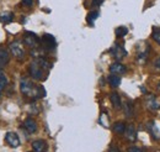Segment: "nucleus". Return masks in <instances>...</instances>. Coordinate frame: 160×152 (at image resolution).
<instances>
[{"mask_svg":"<svg viewBox=\"0 0 160 152\" xmlns=\"http://www.w3.org/2000/svg\"><path fill=\"white\" fill-rule=\"evenodd\" d=\"M51 68H52L51 62H48L44 57H38L30 64V74L36 80H44Z\"/></svg>","mask_w":160,"mask_h":152,"instance_id":"nucleus-1","label":"nucleus"},{"mask_svg":"<svg viewBox=\"0 0 160 152\" xmlns=\"http://www.w3.org/2000/svg\"><path fill=\"white\" fill-rule=\"evenodd\" d=\"M20 89L22 94L26 96H30L32 99H40L46 95V90L42 85H36L31 80L23 78L20 82Z\"/></svg>","mask_w":160,"mask_h":152,"instance_id":"nucleus-2","label":"nucleus"},{"mask_svg":"<svg viewBox=\"0 0 160 152\" xmlns=\"http://www.w3.org/2000/svg\"><path fill=\"white\" fill-rule=\"evenodd\" d=\"M41 42H42V46H43V48L46 51H53L56 48V46H57V41H56L54 36H52L49 34H44L42 36Z\"/></svg>","mask_w":160,"mask_h":152,"instance_id":"nucleus-3","label":"nucleus"},{"mask_svg":"<svg viewBox=\"0 0 160 152\" xmlns=\"http://www.w3.org/2000/svg\"><path fill=\"white\" fill-rule=\"evenodd\" d=\"M40 42L41 40L33 32H26L23 35V43L26 46H28L30 48H36L40 46Z\"/></svg>","mask_w":160,"mask_h":152,"instance_id":"nucleus-4","label":"nucleus"},{"mask_svg":"<svg viewBox=\"0 0 160 152\" xmlns=\"http://www.w3.org/2000/svg\"><path fill=\"white\" fill-rule=\"evenodd\" d=\"M10 51L11 53L14 55V57L18 58L19 61H22L25 58V51H23V47L21 46V43L19 41H14L10 43Z\"/></svg>","mask_w":160,"mask_h":152,"instance_id":"nucleus-5","label":"nucleus"},{"mask_svg":"<svg viewBox=\"0 0 160 152\" xmlns=\"http://www.w3.org/2000/svg\"><path fill=\"white\" fill-rule=\"evenodd\" d=\"M110 52H111V55L113 56V58H115L116 61H121L122 58H124L127 56V51H126L121 45H118V43L113 45L112 48L110 50Z\"/></svg>","mask_w":160,"mask_h":152,"instance_id":"nucleus-6","label":"nucleus"},{"mask_svg":"<svg viewBox=\"0 0 160 152\" xmlns=\"http://www.w3.org/2000/svg\"><path fill=\"white\" fill-rule=\"evenodd\" d=\"M5 141L9 144V146L11 147H19L20 146V138L18 136V133H8L5 135Z\"/></svg>","mask_w":160,"mask_h":152,"instance_id":"nucleus-7","label":"nucleus"},{"mask_svg":"<svg viewBox=\"0 0 160 152\" xmlns=\"http://www.w3.org/2000/svg\"><path fill=\"white\" fill-rule=\"evenodd\" d=\"M124 136L129 141V142H134L137 140V130L133 125H128L126 129H124Z\"/></svg>","mask_w":160,"mask_h":152,"instance_id":"nucleus-8","label":"nucleus"},{"mask_svg":"<svg viewBox=\"0 0 160 152\" xmlns=\"http://www.w3.org/2000/svg\"><path fill=\"white\" fill-rule=\"evenodd\" d=\"M147 106H148V109L152 110V111H157V110L160 109L159 101L157 100V98H155L154 95H149V96H148V99H147Z\"/></svg>","mask_w":160,"mask_h":152,"instance_id":"nucleus-9","label":"nucleus"},{"mask_svg":"<svg viewBox=\"0 0 160 152\" xmlns=\"http://www.w3.org/2000/svg\"><path fill=\"white\" fill-rule=\"evenodd\" d=\"M110 72L113 74H123L126 72V67L120 62H115L110 66Z\"/></svg>","mask_w":160,"mask_h":152,"instance_id":"nucleus-10","label":"nucleus"},{"mask_svg":"<svg viewBox=\"0 0 160 152\" xmlns=\"http://www.w3.org/2000/svg\"><path fill=\"white\" fill-rule=\"evenodd\" d=\"M23 128H25L30 133H33L37 131V124H36V121H35L33 119H30V117L25 120V122H23Z\"/></svg>","mask_w":160,"mask_h":152,"instance_id":"nucleus-11","label":"nucleus"},{"mask_svg":"<svg viewBox=\"0 0 160 152\" xmlns=\"http://www.w3.org/2000/svg\"><path fill=\"white\" fill-rule=\"evenodd\" d=\"M32 149H33V151L36 152H42V151H46L48 149V146H47V142L46 141H43V140H36V141L32 142Z\"/></svg>","mask_w":160,"mask_h":152,"instance_id":"nucleus-12","label":"nucleus"},{"mask_svg":"<svg viewBox=\"0 0 160 152\" xmlns=\"http://www.w3.org/2000/svg\"><path fill=\"white\" fill-rule=\"evenodd\" d=\"M147 129L149 130V133L153 135V137H154V138L159 140L160 133H159V130H158V128H157V124H155L154 121H149V124L147 125Z\"/></svg>","mask_w":160,"mask_h":152,"instance_id":"nucleus-13","label":"nucleus"},{"mask_svg":"<svg viewBox=\"0 0 160 152\" xmlns=\"http://www.w3.org/2000/svg\"><path fill=\"white\" fill-rule=\"evenodd\" d=\"M10 61V56H9V52L4 48H0V68L6 66Z\"/></svg>","mask_w":160,"mask_h":152,"instance_id":"nucleus-14","label":"nucleus"},{"mask_svg":"<svg viewBox=\"0 0 160 152\" xmlns=\"http://www.w3.org/2000/svg\"><path fill=\"white\" fill-rule=\"evenodd\" d=\"M110 99H111V103H112V105H113L115 109H120L121 106H122L121 98L117 93H111V94H110Z\"/></svg>","mask_w":160,"mask_h":152,"instance_id":"nucleus-15","label":"nucleus"},{"mask_svg":"<svg viewBox=\"0 0 160 152\" xmlns=\"http://www.w3.org/2000/svg\"><path fill=\"white\" fill-rule=\"evenodd\" d=\"M108 83H110V85L112 88H117L121 84V77L118 74H113L112 73L111 76L108 77Z\"/></svg>","mask_w":160,"mask_h":152,"instance_id":"nucleus-16","label":"nucleus"},{"mask_svg":"<svg viewBox=\"0 0 160 152\" xmlns=\"http://www.w3.org/2000/svg\"><path fill=\"white\" fill-rule=\"evenodd\" d=\"M12 20H14V14L10 13V11H6V13L0 14V22H2V24H9Z\"/></svg>","mask_w":160,"mask_h":152,"instance_id":"nucleus-17","label":"nucleus"},{"mask_svg":"<svg viewBox=\"0 0 160 152\" xmlns=\"http://www.w3.org/2000/svg\"><path fill=\"white\" fill-rule=\"evenodd\" d=\"M124 129H126V124L124 122H122V121H118V122H116L115 125H113V131L116 133H124Z\"/></svg>","mask_w":160,"mask_h":152,"instance_id":"nucleus-18","label":"nucleus"},{"mask_svg":"<svg viewBox=\"0 0 160 152\" xmlns=\"http://www.w3.org/2000/svg\"><path fill=\"white\" fill-rule=\"evenodd\" d=\"M123 109H124V114H126L127 117H132L133 116V105H132V103H129V101L126 103Z\"/></svg>","mask_w":160,"mask_h":152,"instance_id":"nucleus-19","label":"nucleus"},{"mask_svg":"<svg viewBox=\"0 0 160 152\" xmlns=\"http://www.w3.org/2000/svg\"><path fill=\"white\" fill-rule=\"evenodd\" d=\"M99 18V11H91L86 16V21L90 24V25H94V21Z\"/></svg>","mask_w":160,"mask_h":152,"instance_id":"nucleus-20","label":"nucleus"},{"mask_svg":"<svg viewBox=\"0 0 160 152\" xmlns=\"http://www.w3.org/2000/svg\"><path fill=\"white\" fill-rule=\"evenodd\" d=\"M115 34H116L117 37H123V36H126L128 34V29L126 26H120V27H117L115 30Z\"/></svg>","mask_w":160,"mask_h":152,"instance_id":"nucleus-21","label":"nucleus"},{"mask_svg":"<svg viewBox=\"0 0 160 152\" xmlns=\"http://www.w3.org/2000/svg\"><path fill=\"white\" fill-rule=\"evenodd\" d=\"M152 37H153V40H154L157 43L160 45V27H154V29H153Z\"/></svg>","mask_w":160,"mask_h":152,"instance_id":"nucleus-22","label":"nucleus"},{"mask_svg":"<svg viewBox=\"0 0 160 152\" xmlns=\"http://www.w3.org/2000/svg\"><path fill=\"white\" fill-rule=\"evenodd\" d=\"M6 84H8V79H6V77L1 73L0 74V95H1V92L5 89Z\"/></svg>","mask_w":160,"mask_h":152,"instance_id":"nucleus-23","label":"nucleus"},{"mask_svg":"<svg viewBox=\"0 0 160 152\" xmlns=\"http://www.w3.org/2000/svg\"><path fill=\"white\" fill-rule=\"evenodd\" d=\"M100 124H102V126H105V128H108V117H107V114H105V113L101 114Z\"/></svg>","mask_w":160,"mask_h":152,"instance_id":"nucleus-24","label":"nucleus"},{"mask_svg":"<svg viewBox=\"0 0 160 152\" xmlns=\"http://www.w3.org/2000/svg\"><path fill=\"white\" fill-rule=\"evenodd\" d=\"M105 0H92V6H99Z\"/></svg>","mask_w":160,"mask_h":152,"instance_id":"nucleus-25","label":"nucleus"},{"mask_svg":"<svg viewBox=\"0 0 160 152\" xmlns=\"http://www.w3.org/2000/svg\"><path fill=\"white\" fill-rule=\"evenodd\" d=\"M32 3H33V0H22V4H23L25 6H31Z\"/></svg>","mask_w":160,"mask_h":152,"instance_id":"nucleus-26","label":"nucleus"},{"mask_svg":"<svg viewBox=\"0 0 160 152\" xmlns=\"http://www.w3.org/2000/svg\"><path fill=\"white\" fill-rule=\"evenodd\" d=\"M128 151L129 152H139V151H142V149H139V147L136 146V147H129Z\"/></svg>","mask_w":160,"mask_h":152,"instance_id":"nucleus-27","label":"nucleus"},{"mask_svg":"<svg viewBox=\"0 0 160 152\" xmlns=\"http://www.w3.org/2000/svg\"><path fill=\"white\" fill-rule=\"evenodd\" d=\"M154 66H155V68L160 69V57L158 58V59H155V62H154Z\"/></svg>","mask_w":160,"mask_h":152,"instance_id":"nucleus-28","label":"nucleus"},{"mask_svg":"<svg viewBox=\"0 0 160 152\" xmlns=\"http://www.w3.org/2000/svg\"><path fill=\"white\" fill-rule=\"evenodd\" d=\"M110 151H118V149H117V147H111Z\"/></svg>","mask_w":160,"mask_h":152,"instance_id":"nucleus-29","label":"nucleus"},{"mask_svg":"<svg viewBox=\"0 0 160 152\" xmlns=\"http://www.w3.org/2000/svg\"><path fill=\"white\" fill-rule=\"evenodd\" d=\"M0 74H1V71H0Z\"/></svg>","mask_w":160,"mask_h":152,"instance_id":"nucleus-30","label":"nucleus"}]
</instances>
